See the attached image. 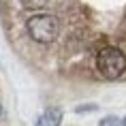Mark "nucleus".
<instances>
[{
	"instance_id": "obj_1",
	"label": "nucleus",
	"mask_w": 126,
	"mask_h": 126,
	"mask_svg": "<svg viewBox=\"0 0 126 126\" xmlns=\"http://www.w3.org/2000/svg\"><path fill=\"white\" fill-rule=\"evenodd\" d=\"M96 68L105 79H118L126 71V56L118 47H105L96 56Z\"/></svg>"
},
{
	"instance_id": "obj_2",
	"label": "nucleus",
	"mask_w": 126,
	"mask_h": 126,
	"mask_svg": "<svg viewBox=\"0 0 126 126\" xmlns=\"http://www.w3.org/2000/svg\"><path fill=\"white\" fill-rule=\"evenodd\" d=\"M26 28H28V34L32 36V41L36 43H51L56 36H58V30H60V24L53 15H47V13H39V15H32L30 19L26 21Z\"/></svg>"
},
{
	"instance_id": "obj_3",
	"label": "nucleus",
	"mask_w": 126,
	"mask_h": 126,
	"mask_svg": "<svg viewBox=\"0 0 126 126\" xmlns=\"http://www.w3.org/2000/svg\"><path fill=\"white\" fill-rule=\"evenodd\" d=\"M60 122H62V109L49 107V109L43 111V115L36 120V126H60Z\"/></svg>"
},
{
	"instance_id": "obj_4",
	"label": "nucleus",
	"mask_w": 126,
	"mask_h": 126,
	"mask_svg": "<svg viewBox=\"0 0 126 126\" xmlns=\"http://www.w3.org/2000/svg\"><path fill=\"white\" fill-rule=\"evenodd\" d=\"M21 2V7H26V9H32V11H36V9H43L47 7V2L49 0H19Z\"/></svg>"
},
{
	"instance_id": "obj_5",
	"label": "nucleus",
	"mask_w": 126,
	"mask_h": 126,
	"mask_svg": "<svg viewBox=\"0 0 126 126\" xmlns=\"http://www.w3.org/2000/svg\"><path fill=\"white\" fill-rule=\"evenodd\" d=\"M98 126H124V120L109 115V118H103V120H100V122H98Z\"/></svg>"
},
{
	"instance_id": "obj_6",
	"label": "nucleus",
	"mask_w": 126,
	"mask_h": 126,
	"mask_svg": "<svg viewBox=\"0 0 126 126\" xmlns=\"http://www.w3.org/2000/svg\"><path fill=\"white\" fill-rule=\"evenodd\" d=\"M0 113H2V105H0Z\"/></svg>"
},
{
	"instance_id": "obj_7",
	"label": "nucleus",
	"mask_w": 126,
	"mask_h": 126,
	"mask_svg": "<svg viewBox=\"0 0 126 126\" xmlns=\"http://www.w3.org/2000/svg\"><path fill=\"white\" fill-rule=\"evenodd\" d=\"M124 126H126V120H124Z\"/></svg>"
}]
</instances>
